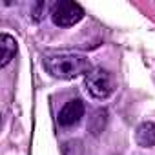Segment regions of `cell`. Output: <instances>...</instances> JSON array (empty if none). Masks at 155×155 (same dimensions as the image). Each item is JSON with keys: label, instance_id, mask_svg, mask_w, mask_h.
Masks as SVG:
<instances>
[{"label": "cell", "instance_id": "3", "mask_svg": "<svg viewBox=\"0 0 155 155\" xmlns=\"http://www.w3.org/2000/svg\"><path fill=\"white\" fill-rule=\"evenodd\" d=\"M84 18V9L81 4L71 0H60L51 8V20L58 28H71Z\"/></svg>", "mask_w": 155, "mask_h": 155}, {"label": "cell", "instance_id": "6", "mask_svg": "<svg viewBox=\"0 0 155 155\" xmlns=\"http://www.w3.org/2000/svg\"><path fill=\"white\" fill-rule=\"evenodd\" d=\"M0 48H2V60H0V68H6L17 55V40L15 37H11L9 33H2L0 37Z\"/></svg>", "mask_w": 155, "mask_h": 155}, {"label": "cell", "instance_id": "8", "mask_svg": "<svg viewBox=\"0 0 155 155\" xmlns=\"http://www.w3.org/2000/svg\"><path fill=\"white\" fill-rule=\"evenodd\" d=\"M46 9V2H38L37 6H35V11H33V20L35 22H38L40 18H42V11Z\"/></svg>", "mask_w": 155, "mask_h": 155}, {"label": "cell", "instance_id": "4", "mask_svg": "<svg viewBox=\"0 0 155 155\" xmlns=\"http://www.w3.org/2000/svg\"><path fill=\"white\" fill-rule=\"evenodd\" d=\"M84 117V102L81 99H73V101H68L62 110L58 111V124L64 126V128H69V126H75L79 124L81 119Z\"/></svg>", "mask_w": 155, "mask_h": 155}, {"label": "cell", "instance_id": "1", "mask_svg": "<svg viewBox=\"0 0 155 155\" xmlns=\"http://www.w3.org/2000/svg\"><path fill=\"white\" fill-rule=\"evenodd\" d=\"M44 69L55 79L69 81L79 75H88L91 71V62L84 55L77 53H55L42 58Z\"/></svg>", "mask_w": 155, "mask_h": 155}, {"label": "cell", "instance_id": "7", "mask_svg": "<svg viewBox=\"0 0 155 155\" xmlns=\"http://www.w3.org/2000/svg\"><path fill=\"white\" fill-rule=\"evenodd\" d=\"M106 124H108V111L101 108V110H97V111L90 117L88 130H90V133H91L93 137H99V135L104 131Z\"/></svg>", "mask_w": 155, "mask_h": 155}, {"label": "cell", "instance_id": "5", "mask_svg": "<svg viewBox=\"0 0 155 155\" xmlns=\"http://www.w3.org/2000/svg\"><path fill=\"white\" fill-rule=\"evenodd\" d=\"M135 142L140 148H151L155 146V124L153 122H142L135 130Z\"/></svg>", "mask_w": 155, "mask_h": 155}, {"label": "cell", "instance_id": "2", "mask_svg": "<svg viewBox=\"0 0 155 155\" xmlns=\"http://www.w3.org/2000/svg\"><path fill=\"white\" fill-rule=\"evenodd\" d=\"M84 86L86 91L97 101H104L115 91V82L111 73L102 68H95L84 77Z\"/></svg>", "mask_w": 155, "mask_h": 155}]
</instances>
